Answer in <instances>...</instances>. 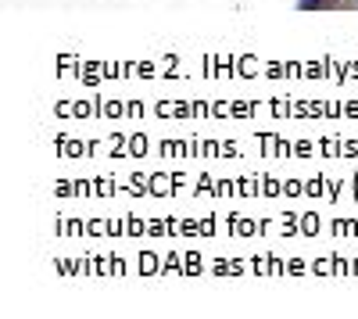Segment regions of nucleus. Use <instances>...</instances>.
Returning <instances> with one entry per match:
<instances>
[{
	"mask_svg": "<svg viewBox=\"0 0 358 319\" xmlns=\"http://www.w3.org/2000/svg\"><path fill=\"white\" fill-rule=\"evenodd\" d=\"M334 4H341V0H297L301 11H319V8H334Z\"/></svg>",
	"mask_w": 358,
	"mask_h": 319,
	"instance_id": "nucleus-1",
	"label": "nucleus"
},
{
	"mask_svg": "<svg viewBox=\"0 0 358 319\" xmlns=\"http://www.w3.org/2000/svg\"><path fill=\"white\" fill-rule=\"evenodd\" d=\"M341 4H344V8H358V0H341Z\"/></svg>",
	"mask_w": 358,
	"mask_h": 319,
	"instance_id": "nucleus-2",
	"label": "nucleus"
}]
</instances>
